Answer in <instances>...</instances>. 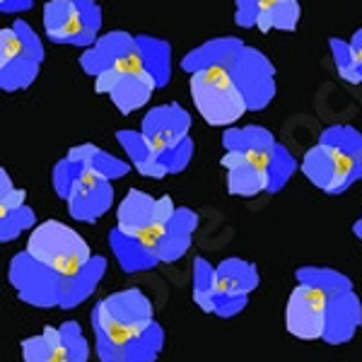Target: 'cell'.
I'll return each mask as SVG.
<instances>
[{
    "label": "cell",
    "instance_id": "1",
    "mask_svg": "<svg viewBox=\"0 0 362 362\" xmlns=\"http://www.w3.org/2000/svg\"><path fill=\"white\" fill-rule=\"evenodd\" d=\"M90 319L99 362H155L165 350V329L150 297L138 288L99 300Z\"/></svg>",
    "mask_w": 362,
    "mask_h": 362
},
{
    "label": "cell",
    "instance_id": "2",
    "mask_svg": "<svg viewBox=\"0 0 362 362\" xmlns=\"http://www.w3.org/2000/svg\"><path fill=\"white\" fill-rule=\"evenodd\" d=\"M107 259L97 256L78 276H63L42 261L32 259L27 251L13 256L8 266V280L25 305L34 309H75L87 297L95 295L102 278L107 276Z\"/></svg>",
    "mask_w": 362,
    "mask_h": 362
},
{
    "label": "cell",
    "instance_id": "3",
    "mask_svg": "<svg viewBox=\"0 0 362 362\" xmlns=\"http://www.w3.org/2000/svg\"><path fill=\"white\" fill-rule=\"evenodd\" d=\"M302 174L317 189L341 196L362 179V133L353 126H331L302 157Z\"/></svg>",
    "mask_w": 362,
    "mask_h": 362
},
{
    "label": "cell",
    "instance_id": "4",
    "mask_svg": "<svg viewBox=\"0 0 362 362\" xmlns=\"http://www.w3.org/2000/svg\"><path fill=\"white\" fill-rule=\"evenodd\" d=\"M51 181L56 194L66 201L70 218L78 223H97L114 203L112 179L102 177L73 153L54 167Z\"/></svg>",
    "mask_w": 362,
    "mask_h": 362
},
{
    "label": "cell",
    "instance_id": "5",
    "mask_svg": "<svg viewBox=\"0 0 362 362\" xmlns=\"http://www.w3.org/2000/svg\"><path fill=\"white\" fill-rule=\"evenodd\" d=\"M25 251L32 259L42 261L44 266L54 268L63 276H78L95 259L90 244L73 227L58 220H46L34 227L29 232Z\"/></svg>",
    "mask_w": 362,
    "mask_h": 362
},
{
    "label": "cell",
    "instance_id": "6",
    "mask_svg": "<svg viewBox=\"0 0 362 362\" xmlns=\"http://www.w3.org/2000/svg\"><path fill=\"white\" fill-rule=\"evenodd\" d=\"M191 97L198 114L210 126H230L242 114L249 112V104L225 66H208L191 73Z\"/></svg>",
    "mask_w": 362,
    "mask_h": 362
},
{
    "label": "cell",
    "instance_id": "7",
    "mask_svg": "<svg viewBox=\"0 0 362 362\" xmlns=\"http://www.w3.org/2000/svg\"><path fill=\"white\" fill-rule=\"evenodd\" d=\"M191 116L179 104H165V107L150 109L143 119V136L157 150L167 174H179L189 167L194 155V143L189 138Z\"/></svg>",
    "mask_w": 362,
    "mask_h": 362
},
{
    "label": "cell",
    "instance_id": "8",
    "mask_svg": "<svg viewBox=\"0 0 362 362\" xmlns=\"http://www.w3.org/2000/svg\"><path fill=\"white\" fill-rule=\"evenodd\" d=\"M225 150H239L249 157L254 165H259L271 179V191L278 194L297 169V160L290 155L288 148L276 143L271 131L261 126H244V128H230L223 136Z\"/></svg>",
    "mask_w": 362,
    "mask_h": 362
},
{
    "label": "cell",
    "instance_id": "9",
    "mask_svg": "<svg viewBox=\"0 0 362 362\" xmlns=\"http://www.w3.org/2000/svg\"><path fill=\"white\" fill-rule=\"evenodd\" d=\"M46 37L54 44L92 46L102 29V10L95 0H51L44 8Z\"/></svg>",
    "mask_w": 362,
    "mask_h": 362
},
{
    "label": "cell",
    "instance_id": "10",
    "mask_svg": "<svg viewBox=\"0 0 362 362\" xmlns=\"http://www.w3.org/2000/svg\"><path fill=\"white\" fill-rule=\"evenodd\" d=\"M225 68L230 70L239 90H242L249 104V112H259L271 104L273 95H276V80H273L276 70L261 51L242 46Z\"/></svg>",
    "mask_w": 362,
    "mask_h": 362
},
{
    "label": "cell",
    "instance_id": "11",
    "mask_svg": "<svg viewBox=\"0 0 362 362\" xmlns=\"http://www.w3.org/2000/svg\"><path fill=\"white\" fill-rule=\"evenodd\" d=\"M218 271V302H215V317L232 319L242 314L249 305V295L259 288L261 276L251 261L225 259L215 266Z\"/></svg>",
    "mask_w": 362,
    "mask_h": 362
},
{
    "label": "cell",
    "instance_id": "12",
    "mask_svg": "<svg viewBox=\"0 0 362 362\" xmlns=\"http://www.w3.org/2000/svg\"><path fill=\"white\" fill-rule=\"evenodd\" d=\"M285 326L300 341H321L326 326V293L314 285L297 283L288 297Z\"/></svg>",
    "mask_w": 362,
    "mask_h": 362
},
{
    "label": "cell",
    "instance_id": "13",
    "mask_svg": "<svg viewBox=\"0 0 362 362\" xmlns=\"http://www.w3.org/2000/svg\"><path fill=\"white\" fill-rule=\"evenodd\" d=\"M174 213H177V206H174L169 196L153 198L140 189H131L124 201L119 203L116 227L124 235H138V232L148 230V227L169 223Z\"/></svg>",
    "mask_w": 362,
    "mask_h": 362
},
{
    "label": "cell",
    "instance_id": "14",
    "mask_svg": "<svg viewBox=\"0 0 362 362\" xmlns=\"http://www.w3.org/2000/svg\"><path fill=\"white\" fill-rule=\"evenodd\" d=\"M362 326V302L355 288L326 293V326L321 341L329 346H346Z\"/></svg>",
    "mask_w": 362,
    "mask_h": 362
},
{
    "label": "cell",
    "instance_id": "15",
    "mask_svg": "<svg viewBox=\"0 0 362 362\" xmlns=\"http://www.w3.org/2000/svg\"><path fill=\"white\" fill-rule=\"evenodd\" d=\"M15 27L20 29L22 46L15 58H10L8 63H0V85L5 92H15L32 85L44 61V46L39 42L37 32L25 20H15Z\"/></svg>",
    "mask_w": 362,
    "mask_h": 362
},
{
    "label": "cell",
    "instance_id": "16",
    "mask_svg": "<svg viewBox=\"0 0 362 362\" xmlns=\"http://www.w3.org/2000/svg\"><path fill=\"white\" fill-rule=\"evenodd\" d=\"M223 167L227 172V191L232 196L251 198L271 191L268 174L259 165H254L244 153H239V150H225Z\"/></svg>",
    "mask_w": 362,
    "mask_h": 362
},
{
    "label": "cell",
    "instance_id": "17",
    "mask_svg": "<svg viewBox=\"0 0 362 362\" xmlns=\"http://www.w3.org/2000/svg\"><path fill=\"white\" fill-rule=\"evenodd\" d=\"M136 42V37L126 32H109L104 37H99L95 44L87 46L85 54L80 56V66L85 73H90L92 78H97L99 73H104L107 68H112L121 56Z\"/></svg>",
    "mask_w": 362,
    "mask_h": 362
},
{
    "label": "cell",
    "instance_id": "18",
    "mask_svg": "<svg viewBox=\"0 0 362 362\" xmlns=\"http://www.w3.org/2000/svg\"><path fill=\"white\" fill-rule=\"evenodd\" d=\"M196 227H198V215L194 213V210L177 208V213H174V218L169 220L167 232H165L162 244H160L162 264H174V261H179L181 256L191 249Z\"/></svg>",
    "mask_w": 362,
    "mask_h": 362
},
{
    "label": "cell",
    "instance_id": "19",
    "mask_svg": "<svg viewBox=\"0 0 362 362\" xmlns=\"http://www.w3.org/2000/svg\"><path fill=\"white\" fill-rule=\"evenodd\" d=\"M109 247H112L116 261H119L124 273L153 271L155 266H160V259H157L138 237L124 235L119 227H114V230L109 232Z\"/></svg>",
    "mask_w": 362,
    "mask_h": 362
},
{
    "label": "cell",
    "instance_id": "20",
    "mask_svg": "<svg viewBox=\"0 0 362 362\" xmlns=\"http://www.w3.org/2000/svg\"><path fill=\"white\" fill-rule=\"evenodd\" d=\"M119 143L126 150V157L143 177L162 179L167 177V169L162 165L157 150L150 145V140L143 136V131H119Z\"/></svg>",
    "mask_w": 362,
    "mask_h": 362
},
{
    "label": "cell",
    "instance_id": "21",
    "mask_svg": "<svg viewBox=\"0 0 362 362\" xmlns=\"http://www.w3.org/2000/svg\"><path fill=\"white\" fill-rule=\"evenodd\" d=\"M242 42L235 37H225V39H213V42L198 46L191 54H186V58L181 61V68L186 73H196L201 68H208V66H227L230 58L242 49Z\"/></svg>",
    "mask_w": 362,
    "mask_h": 362
},
{
    "label": "cell",
    "instance_id": "22",
    "mask_svg": "<svg viewBox=\"0 0 362 362\" xmlns=\"http://www.w3.org/2000/svg\"><path fill=\"white\" fill-rule=\"evenodd\" d=\"M331 51H334L336 68L343 80L360 85L362 83V29L353 34L350 42L331 39Z\"/></svg>",
    "mask_w": 362,
    "mask_h": 362
},
{
    "label": "cell",
    "instance_id": "23",
    "mask_svg": "<svg viewBox=\"0 0 362 362\" xmlns=\"http://www.w3.org/2000/svg\"><path fill=\"white\" fill-rule=\"evenodd\" d=\"M194 302L203 314H215V302H218V271L208 259L198 256L194 259Z\"/></svg>",
    "mask_w": 362,
    "mask_h": 362
},
{
    "label": "cell",
    "instance_id": "24",
    "mask_svg": "<svg viewBox=\"0 0 362 362\" xmlns=\"http://www.w3.org/2000/svg\"><path fill=\"white\" fill-rule=\"evenodd\" d=\"M70 153L78 155L85 165H90L95 172H99L102 177H107L112 181L126 177V174L131 172V167H133L128 160H119V157L104 153V150H99L97 145H78V148H73Z\"/></svg>",
    "mask_w": 362,
    "mask_h": 362
},
{
    "label": "cell",
    "instance_id": "25",
    "mask_svg": "<svg viewBox=\"0 0 362 362\" xmlns=\"http://www.w3.org/2000/svg\"><path fill=\"white\" fill-rule=\"evenodd\" d=\"M90 360V343L83 334L80 321H63L61 324V343L58 353L51 362H87Z\"/></svg>",
    "mask_w": 362,
    "mask_h": 362
},
{
    "label": "cell",
    "instance_id": "26",
    "mask_svg": "<svg viewBox=\"0 0 362 362\" xmlns=\"http://www.w3.org/2000/svg\"><path fill=\"white\" fill-rule=\"evenodd\" d=\"M297 283H307L314 288L324 290V293H336V290L353 288V280L346 273L336 271V268H324V266H302L295 271Z\"/></svg>",
    "mask_w": 362,
    "mask_h": 362
},
{
    "label": "cell",
    "instance_id": "27",
    "mask_svg": "<svg viewBox=\"0 0 362 362\" xmlns=\"http://www.w3.org/2000/svg\"><path fill=\"white\" fill-rule=\"evenodd\" d=\"M297 22H300V0H278L256 20V29H261V32H271V29L293 32Z\"/></svg>",
    "mask_w": 362,
    "mask_h": 362
},
{
    "label": "cell",
    "instance_id": "28",
    "mask_svg": "<svg viewBox=\"0 0 362 362\" xmlns=\"http://www.w3.org/2000/svg\"><path fill=\"white\" fill-rule=\"evenodd\" d=\"M34 227H37V213L25 203V206L0 215V242H13L22 232H29Z\"/></svg>",
    "mask_w": 362,
    "mask_h": 362
},
{
    "label": "cell",
    "instance_id": "29",
    "mask_svg": "<svg viewBox=\"0 0 362 362\" xmlns=\"http://www.w3.org/2000/svg\"><path fill=\"white\" fill-rule=\"evenodd\" d=\"M276 3L278 0H237V13H235L237 25L239 27H256V20Z\"/></svg>",
    "mask_w": 362,
    "mask_h": 362
},
{
    "label": "cell",
    "instance_id": "30",
    "mask_svg": "<svg viewBox=\"0 0 362 362\" xmlns=\"http://www.w3.org/2000/svg\"><path fill=\"white\" fill-rule=\"evenodd\" d=\"M25 203H27V194L10 181V174L5 169H0V215L25 206Z\"/></svg>",
    "mask_w": 362,
    "mask_h": 362
},
{
    "label": "cell",
    "instance_id": "31",
    "mask_svg": "<svg viewBox=\"0 0 362 362\" xmlns=\"http://www.w3.org/2000/svg\"><path fill=\"white\" fill-rule=\"evenodd\" d=\"M32 8V0H0V10L3 13H20V10Z\"/></svg>",
    "mask_w": 362,
    "mask_h": 362
},
{
    "label": "cell",
    "instance_id": "32",
    "mask_svg": "<svg viewBox=\"0 0 362 362\" xmlns=\"http://www.w3.org/2000/svg\"><path fill=\"white\" fill-rule=\"evenodd\" d=\"M353 232H355V237H360L362 239V215H360V220L353 225Z\"/></svg>",
    "mask_w": 362,
    "mask_h": 362
}]
</instances>
